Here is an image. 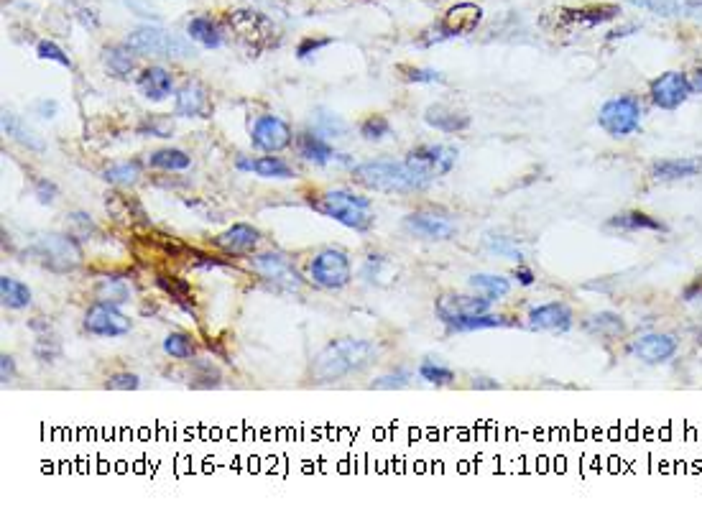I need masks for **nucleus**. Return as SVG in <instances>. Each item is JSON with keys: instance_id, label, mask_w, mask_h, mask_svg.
Segmentation results:
<instances>
[{"instance_id": "nucleus-60", "label": "nucleus", "mask_w": 702, "mask_h": 508, "mask_svg": "<svg viewBox=\"0 0 702 508\" xmlns=\"http://www.w3.org/2000/svg\"><path fill=\"white\" fill-rule=\"evenodd\" d=\"M473 386L475 389H498V381H491V378H475Z\"/></svg>"}, {"instance_id": "nucleus-17", "label": "nucleus", "mask_w": 702, "mask_h": 508, "mask_svg": "<svg viewBox=\"0 0 702 508\" xmlns=\"http://www.w3.org/2000/svg\"><path fill=\"white\" fill-rule=\"evenodd\" d=\"M483 21V11L473 3H457L455 8L442 16L440 21V36L442 39H452V36H468L473 34L475 29Z\"/></svg>"}, {"instance_id": "nucleus-31", "label": "nucleus", "mask_w": 702, "mask_h": 508, "mask_svg": "<svg viewBox=\"0 0 702 508\" xmlns=\"http://www.w3.org/2000/svg\"><path fill=\"white\" fill-rule=\"evenodd\" d=\"M187 34H189V39L197 41V44H202V46H207V49H217V46L223 44V36H220V31H217V26L205 16L192 18L187 26Z\"/></svg>"}, {"instance_id": "nucleus-53", "label": "nucleus", "mask_w": 702, "mask_h": 508, "mask_svg": "<svg viewBox=\"0 0 702 508\" xmlns=\"http://www.w3.org/2000/svg\"><path fill=\"white\" fill-rule=\"evenodd\" d=\"M332 39H304L302 44L297 46V57L299 59H307L309 54L320 52V49H325V46H330Z\"/></svg>"}, {"instance_id": "nucleus-28", "label": "nucleus", "mask_w": 702, "mask_h": 508, "mask_svg": "<svg viewBox=\"0 0 702 508\" xmlns=\"http://www.w3.org/2000/svg\"><path fill=\"white\" fill-rule=\"evenodd\" d=\"M41 320V317H39ZM31 322V330H36V345H34V355L41 360V363H54V360L62 355V345H59L57 335L52 332L49 322Z\"/></svg>"}, {"instance_id": "nucleus-50", "label": "nucleus", "mask_w": 702, "mask_h": 508, "mask_svg": "<svg viewBox=\"0 0 702 508\" xmlns=\"http://www.w3.org/2000/svg\"><path fill=\"white\" fill-rule=\"evenodd\" d=\"M141 386V378L136 373H115L108 378V389L113 391H136Z\"/></svg>"}, {"instance_id": "nucleus-10", "label": "nucleus", "mask_w": 702, "mask_h": 508, "mask_svg": "<svg viewBox=\"0 0 702 508\" xmlns=\"http://www.w3.org/2000/svg\"><path fill=\"white\" fill-rule=\"evenodd\" d=\"M692 87L685 72H664L649 82V98L659 110H677L690 100Z\"/></svg>"}, {"instance_id": "nucleus-58", "label": "nucleus", "mask_w": 702, "mask_h": 508, "mask_svg": "<svg viewBox=\"0 0 702 508\" xmlns=\"http://www.w3.org/2000/svg\"><path fill=\"white\" fill-rule=\"evenodd\" d=\"M682 16H690L695 21H702V0H685Z\"/></svg>"}, {"instance_id": "nucleus-44", "label": "nucleus", "mask_w": 702, "mask_h": 508, "mask_svg": "<svg viewBox=\"0 0 702 508\" xmlns=\"http://www.w3.org/2000/svg\"><path fill=\"white\" fill-rule=\"evenodd\" d=\"M419 376H422V381L434 383V386H447V383L455 381V373L445 366H437L434 360H424L419 366Z\"/></svg>"}, {"instance_id": "nucleus-23", "label": "nucleus", "mask_w": 702, "mask_h": 508, "mask_svg": "<svg viewBox=\"0 0 702 508\" xmlns=\"http://www.w3.org/2000/svg\"><path fill=\"white\" fill-rule=\"evenodd\" d=\"M136 87L146 100H151V103H161V100H166L169 95H172L174 80H172V75L166 72V69L149 67L141 72Z\"/></svg>"}, {"instance_id": "nucleus-47", "label": "nucleus", "mask_w": 702, "mask_h": 508, "mask_svg": "<svg viewBox=\"0 0 702 508\" xmlns=\"http://www.w3.org/2000/svg\"><path fill=\"white\" fill-rule=\"evenodd\" d=\"M69 233L75 235V238H92V235H98V228H95V223L87 215L72 212L69 215Z\"/></svg>"}, {"instance_id": "nucleus-18", "label": "nucleus", "mask_w": 702, "mask_h": 508, "mask_svg": "<svg viewBox=\"0 0 702 508\" xmlns=\"http://www.w3.org/2000/svg\"><path fill=\"white\" fill-rule=\"evenodd\" d=\"M702 174V156H677V159H659L651 164V177L657 182H680Z\"/></svg>"}, {"instance_id": "nucleus-22", "label": "nucleus", "mask_w": 702, "mask_h": 508, "mask_svg": "<svg viewBox=\"0 0 702 508\" xmlns=\"http://www.w3.org/2000/svg\"><path fill=\"white\" fill-rule=\"evenodd\" d=\"M608 228L621 230V233H667V225L657 217H651L649 212L641 210H628L618 212L608 220Z\"/></svg>"}, {"instance_id": "nucleus-7", "label": "nucleus", "mask_w": 702, "mask_h": 508, "mask_svg": "<svg viewBox=\"0 0 702 508\" xmlns=\"http://www.w3.org/2000/svg\"><path fill=\"white\" fill-rule=\"evenodd\" d=\"M128 46L133 52L154 54V57H192L195 49L177 34L164 29H138L128 36Z\"/></svg>"}, {"instance_id": "nucleus-6", "label": "nucleus", "mask_w": 702, "mask_h": 508, "mask_svg": "<svg viewBox=\"0 0 702 508\" xmlns=\"http://www.w3.org/2000/svg\"><path fill=\"white\" fill-rule=\"evenodd\" d=\"M641 118H644V108H641L636 95L613 98L600 105L598 110V126L611 138H626L639 133Z\"/></svg>"}, {"instance_id": "nucleus-11", "label": "nucleus", "mask_w": 702, "mask_h": 508, "mask_svg": "<svg viewBox=\"0 0 702 508\" xmlns=\"http://www.w3.org/2000/svg\"><path fill=\"white\" fill-rule=\"evenodd\" d=\"M251 269L256 274H261L263 279L274 284L281 292H297L302 289V279H299L297 269L292 266V261L281 253H263L251 261Z\"/></svg>"}, {"instance_id": "nucleus-14", "label": "nucleus", "mask_w": 702, "mask_h": 508, "mask_svg": "<svg viewBox=\"0 0 702 508\" xmlns=\"http://www.w3.org/2000/svg\"><path fill=\"white\" fill-rule=\"evenodd\" d=\"M251 141L256 149L276 154V151H284L292 143V128H289V123L276 118V115H261L253 123Z\"/></svg>"}, {"instance_id": "nucleus-2", "label": "nucleus", "mask_w": 702, "mask_h": 508, "mask_svg": "<svg viewBox=\"0 0 702 508\" xmlns=\"http://www.w3.org/2000/svg\"><path fill=\"white\" fill-rule=\"evenodd\" d=\"M353 179L363 187L389 192V195H411V192H422L432 184L406 161H399V164L396 161H368V164L355 166Z\"/></svg>"}, {"instance_id": "nucleus-37", "label": "nucleus", "mask_w": 702, "mask_h": 508, "mask_svg": "<svg viewBox=\"0 0 702 508\" xmlns=\"http://www.w3.org/2000/svg\"><path fill=\"white\" fill-rule=\"evenodd\" d=\"M105 207H108L110 217H115L118 223H133V212H143V207L138 205L131 197H123L118 192H110L108 200H105Z\"/></svg>"}, {"instance_id": "nucleus-54", "label": "nucleus", "mask_w": 702, "mask_h": 508, "mask_svg": "<svg viewBox=\"0 0 702 508\" xmlns=\"http://www.w3.org/2000/svg\"><path fill=\"white\" fill-rule=\"evenodd\" d=\"M141 131H151L154 136H159V138H169L172 136V131H174V126H172V120H161V118H151V123L146 128H141Z\"/></svg>"}, {"instance_id": "nucleus-46", "label": "nucleus", "mask_w": 702, "mask_h": 508, "mask_svg": "<svg viewBox=\"0 0 702 508\" xmlns=\"http://www.w3.org/2000/svg\"><path fill=\"white\" fill-rule=\"evenodd\" d=\"M103 54H105L103 57L105 64H108L113 75L123 77L133 69V57L128 52H123V49H105Z\"/></svg>"}, {"instance_id": "nucleus-38", "label": "nucleus", "mask_w": 702, "mask_h": 508, "mask_svg": "<svg viewBox=\"0 0 702 508\" xmlns=\"http://www.w3.org/2000/svg\"><path fill=\"white\" fill-rule=\"evenodd\" d=\"M506 317L501 314H478V317H470V320L457 322V325H450V332H475V330H493V327H506Z\"/></svg>"}, {"instance_id": "nucleus-5", "label": "nucleus", "mask_w": 702, "mask_h": 508, "mask_svg": "<svg viewBox=\"0 0 702 508\" xmlns=\"http://www.w3.org/2000/svg\"><path fill=\"white\" fill-rule=\"evenodd\" d=\"M228 26L235 41L246 49L251 57H258L266 49L276 46V26L258 11H233L228 13Z\"/></svg>"}, {"instance_id": "nucleus-12", "label": "nucleus", "mask_w": 702, "mask_h": 508, "mask_svg": "<svg viewBox=\"0 0 702 508\" xmlns=\"http://www.w3.org/2000/svg\"><path fill=\"white\" fill-rule=\"evenodd\" d=\"M488 307H491V299L488 297H468V294H442L434 304V312L445 322L447 327L457 325V322L470 320V317H478V314H486Z\"/></svg>"}, {"instance_id": "nucleus-51", "label": "nucleus", "mask_w": 702, "mask_h": 508, "mask_svg": "<svg viewBox=\"0 0 702 508\" xmlns=\"http://www.w3.org/2000/svg\"><path fill=\"white\" fill-rule=\"evenodd\" d=\"M34 195L39 197L41 205H52V202L59 197V189H57V184L49 182V179H36Z\"/></svg>"}, {"instance_id": "nucleus-9", "label": "nucleus", "mask_w": 702, "mask_h": 508, "mask_svg": "<svg viewBox=\"0 0 702 508\" xmlns=\"http://www.w3.org/2000/svg\"><path fill=\"white\" fill-rule=\"evenodd\" d=\"M309 276L317 286L322 289H343L350 284V261L343 251H322L320 256H314V261L309 263Z\"/></svg>"}, {"instance_id": "nucleus-45", "label": "nucleus", "mask_w": 702, "mask_h": 508, "mask_svg": "<svg viewBox=\"0 0 702 508\" xmlns=\"http://www.w3.org/2000/svg\"><path fill=\"white\" fill-rule=\"evenodd\" d=\"M401 77H404L406 82H422V85H437V82H445V77H442V72H437V69H424V67H399Z\"/></svg>"}, {"instance_id": "nucleus-13", "label": "nucleus", "mask_w": 702, "mask_h": 508, "mask_svg": "<svg viewBox=\"0 0 702 508\" xmlns=\"http://www.w3.org/2000/svg\"><path fill=\"white\" fill-rule=\"evenodd\" d=\"M677 350H680L677 337L664 335V332H646V335H639L628 345V353L649 363V366L667 363V360H672L677 355Z\"/></svg>"}, {"instance_id": "nucleus-1", "label": "nucleus", "mask_w": 702, "mask_h": 508, "mask_svg": "<svg viewBox=\"0 0 702 508\" xmlns=\"http://www.w3.org/2000/svg\"><path fill=\"white\" fill-rule=\"evenodd\" d=\"M376 355L378 348L373 343H368V340H353V337L335 340L322 353L314 355L309 378H312V383L340 381V378L350 376V373L371 366Z\"/></svg>"}, {"instance_id": "nucleus-24", "label": "nucleus", "mask_w": 702, "mask_h": 508, "mask_svg": "<svg viewBox=\"0 0 702 508\" xmlns=\"http://www.w3.org/2000/svg\"><path fill=\"white\" fill-rule=\"evenodd\" d=\"M424 120H427V126L437 128L442 133H460L470 128V115L463 113V110L447 108V105H429L424 110Z\"/></svg>"}, {"instance_id": "nucleus-36", "label": "nucleus", "mask_w": 702, "mask_h": 508, "mask_svg": "<svg viewBox=\"0 0 702 508\" xmlns=\"http://www.w3.org/2000/svg\"><path fill=\"white\" fill-rule=\"evenodd\" d=\"M156 284H159V289L166 294V297H172L177 304L192 309V302H195V299H192V289H189L187 281L177 279V276H159Z\"/></svg>"}, {"instance_id": "nucleus-26", "label": "nucleus", "mask_w": 702, "mask_h": 508, "mask_svg": "<svg viewBox=\"0 0 702 508\" xmlns=\"http://www.w3.org/2000/svg\"><path fill=\"white\" fill-rule=\"evenodd\" d=\"M240 172H253L266 179H292V166L284 164L276 156H261V159H238Z\"/></svg>"}, {"instance_id": "nucleus-25", "label": "nucleus", "mask_w": 702, "mask_h": 508, "mask_svg": "<svg viewBox=\"0 0 702 508\" xmlns=\"http://www.w3.org/2000/svg\"><path fill=\"white\" fill-rule=\"evenodd\" d=\"M618 16V6H590V8H577V11H560V18L572 26V29H593L598 23L611 21Z\"/></svg>"}, {"instance_id": "nucleus-56", "label": "nucleus", "mask_w": 702, "mask_h": 508, "mask_svg": "<svg viewBox=\"0 0 702 508\" xmlns=\"http://www.w3.org/2000/svg\"><path fill=\"white\" fill-rule=\"evenodd\" d=\"M34 110L41 115V118H54L59 110V105L54 103V100H39V103L34 105Z\"/></svg>"}, {"instance_id": "nucleus-49", "label": "nucleus", "mask_w": 702, "mask_h": 508, "mask_svg": "<svg viewBox=\"0 0 702 508\" xmlns=\"http://www.w3.org/2000/svg\"><path fill=\"white\" fill-rule=\"evenodd\" d=\"M36 54H39L41 59H49V62H57V64H62V67L72 69L69 57L62 52V49H59L57 44H54V41H39V46H36Z\"/></svg>"}, {"instance_id": "nucleus-16", "label": "nucleus", "mask_w": 702, "mask_h": 508, "mask_svg": "<svg viewBox=\"0 0 702 508\" xmlns=\"http://www.w3.org/2000/svg\"><path fill=\"white\" fill-rule=\"evenodd\" d=\"M404 228L424 240H450L457 235V225L450 217L434 215V212H411L404 217Z\"/></svg>"}, {"instance_id": "nucleus-35", "label": "nucleus", "mask_w": 702, "mask_h": 508, "mask_svg": "<svg viewBox=\"0 0 702 508\" xmlns=\"http://www.w3.org/2000/svg\"><path fill=\"white\" fill-rule=\"evenodd\" d=\"M189 164H192V159L179 149H161L149 156V166L166 169V172H184V169H189Z\"/></svg>"}, {"instance_id": "nucleus-55", "label": "nucleus", "mask_w": 702, "mask_h": 508, "mask_svg": "<svg viewBox=\"0 0 702 508\" xmlns=\"http://www.w3.org/2000/svg\"><path fill=\"white\" fill-rule=\"evenodd\" d=\"M13 378H16V363L11 355H3L0 358V381H3V386H8V383H13Z\"/></svg>"}, {"instance_id": "nucleus-3", "label": "nucleus", "mask_w": 702, "mask_h": 508, "mask_svg": "<svg viewBox=\"0 0 702 508\" xmlns=\"http://www.w3.org/2000/svg\"><path fill=\"white\" fill-rule=\"evenodd\" d=\"M312 207L320 215L332 217L335 223L345 225L350 230H358V233L371 230L373 220H376L371 215V200L353 195V192H327L320 200H312Z\"/></svg>"}, {"instance_id": "nucleus-30", "label": "nucleus", "mask_w": 702, "mask_h": 508, "mask_svg": "<svg viewBox=\"0 0 702 508\" xmlns=\"http://www.w3.org/2000/svg\"><path fill=\"white\" fill-rule=\"evenodd\" d=\"M585 330H588L590 335H598V337H618L623 335L626 325H623L621 314L600 312V314H590L588 320H585Z\"/></svg>"}, {"instance_id": "nucleus-33", "label": "nucleus", "mask_w": 702, "mask_h": 508, "mask_svg": "<svg viewBox=\"0 0 702 508\" xmlns=\"http://www.w3.org/2000/svg\"><path fill=\"white\" fill-rule=\"evenodd\" d=\"M95 299L103 304H126L131 302V286L126 281L120 279H103L98 286H95Z\"/></svg>"}, {"instance_id": "nucleus-61", "label": "nucleus", "mask_w": 702, "mask_h": 508, "mask_svg": "<svg viewBox=\"0 0 702 508\" xmlns=\"http://www.w3.org/2000/svg\"><path fill=\"white\" fill-rule=\"evenodd\" d=\"M700 337H702V330H700Z\"/></svg>"}, {"instance_id": "nucleus-27", "label": "nucleus", "mask_w": 702, "mask_h": 508, "mask_svg": "<svg viewBox=\"0 0 702 508\" xmlns=\"http://www.w3.org/2000/svg\"><path fill=\"white\" fill-rule=\"evenodd\" d=\"M3 131H6V136H11L13 141H18L21 146H26L29 151H36V154L46 151V143L41 141V138L36 136L31 128L23 126V120L18 118L16 113H11V110H3Z\"/></svg>"}, {"instance_id": "nucleus-41", "label": "nucleus", "mask_w": 702, "mask_h": 508, "mask_svg": "<svg viewBox=\"0 0 702 508\" xmlns=\"http://www.w3.org/2000/svg\"><path fill=\"white\" fill-rule=\"evenodd\" d=\"M486 246H488V251L498 253V256L514 258V261H519V263L524 261V251H521L519 243H516L514 238H503V235H488Z\"/></svg>"}, {"instance_id": "nucleus-34", "label": "nucleus", "mask_w": 702, "mask_h": 508, "mask_svg": "<svg viewBox=\"0 0 702 508\" xmlns=\"http://www.w3.org/2000/svg\"><path fill=\"white\" fill-rule=\"evenodd\" d=\"M470 286L473 289H478L483 297H488L493 302V299H503L508 292H511V284H508V279H503V276H493V274H473L470 276Z\"/></svg>"}, {"instance_id": "nucleus-52", "label": "nucleus", "mask_w": 702, "mask_h": 508, "mask_svg": "<svg viewBox=\"0 0 702 508\" xmlns=\"http://www.w3.org/2000/svg\"><path fill=\"white\" fill-rule=\"evenodd\" d=\"M404 386H409V373L406 371L389 373V376L376 378V383H373V389H404Z\"/></svg>"}, {"instance_id": "nucleus-42", "label": "nucleus", "mask_w": 702, "mask_h": 508, "mask_svg": "<svg viewBox=\"0 0 702 508\" xmlns=\"http://www.w3.org/2000/svg\"><path fill=\"white\" fill-rule=\"evenodd\" d=\"M360 136L366 141H383L386 136H391V123L383 115H371L360 123Z\"/></svg>"}, {"instance_id": "nucleus-29", "label": "nucleus", "mask_w": 702, "mask_h": 508, "mask_svg": "<svg viewBox=\"0 0 702 508\" xmlns=\"http://www.w3.org/2000/svg\"><path fill=\"white\" fill-rule=\"evenodd\" d=\"M297 146H299V154H302V159L314 161V164H327V161L335 156V149H332L330 143H327L325 138L320 136V133H312V131L299 133Z\"/></svg>"}, {"instance_id": "nucleus-21", "label": "nucleus", "mask_w": 702, "mask_h": 508, "mask_svg": "<svg viewBox=\"0 0 702 508\" xmlns=\"http://www.w3.org/2000/svg\"><path fill=\"white\" fill-rule=\"evenodd\" d=\"M174 110H177V115H184V118H207V115L212 113V105L210 98H207L205 87H202L200 82H187V85L177 92Z\"/></svg>"}, {"instance_id": "nucleus-8", "label": "nucleus", "mask_w": 702, "mask_h": 508, "mask_svg": "<svg viewBox=\"0 0 702 508\" xmlns=\"http://www.w3.org/2000/svg\"><path fill=\"white\" fill-rule=\"evenodd\" d=\"M457 149L452 146H445V143H424V146H417L411 149L409 156H406V164L414 166L419 174L434 182V179L445 177L455 169L457 164Z\"/></svg>"}, {"instance_id": "nucleus-59", "label": "nucleus", "mask_w": 702, "mask_h": 508, "mask_svg": "<svg viewBox=\"0 0 702 508\" xmlns=\"http://www.w3.org/2000/svg\"><path fill=\"white\" fill-rule=\"evenodd\" d=\"M514 276H516V279H519V284H521V286H531V284H534V271L526 269V266H519V269L514 271Z\"/></svg>"}, {"instance_id": "nucleus-19", "label": "nucleus", "mask_w": 702, "mask_h": 508, "mask_svg": "<svg viewBox=\"0 0 702 508\" xmlns=\"http://www.w3.org/2000/svg\"><path fill=\"white\" fill-rule=\"evenodd\" d=\"M529 327L539 332H567L572 327V309L562 302L542 304L529 312Z\"/></svg>"}, {"instance_id": "nucleus-57", "label": "nucleus", "mask_w": 702, "mask_h": 508, "mask_svg": "<svg viewBox=\"0 0 702 508\" xmlns=\"http://www.w3.org/2000/svg\"><path fill=\"white\" fill-rule=\"evenodd\" d=\"M687 80H690L692 92L702 95V62H697L695 67H692V72H690V75H687Z\"/></svg>"}, {"instance_id": "nucleus-20", "label": "nucleus", "mask_w": 702, "mask_h": 508, "mask_svg": "<svg viewBox=\"0 0 702 508\" xmlns=\"http://www.w3.org/2000/svg\"><path fill=\"white\" fill-rule=\"evenodd\" d=\"M258 240H261V235H258L256 228H251V225H233V228H228L217 238H212V246L230 253V256H246V253H251L258 246Z\"/></svg>"}, {"instance_id": "nucleus-15", "label": "nucleus", "mask_w": 702, "mask_h": 508, "mask_svg": "<svg viewBox=\"0 0 702 508\" xmlns=\"http://www.w3.org/2000/svg\"><path fill=\"white\" fill-rule=\"evenodd\" d=\"M85 327L87 332L98 337H120L131 332V320L126 314H120L113 304L98 302L95 307L87 309Z\"/></svg>"}, {"instance_id": "nucleus-43", "label": "nucleus", "mask_w": 702, "mask_h": 508, "mask_svg": "<svg viewBox=\"0 0 702 508\" xmlns=\"http://www.w3.org/2000/svg\"><path fill=\"white\" fill-rule=\"evenodd\" d=\"M631 3L657 16H682V8H685V0H631Z\"/></svg>"}, {"instance_id": "nucleus-40", "label": "nucleus", "mask_w": 702, "mask_h": 508, "mask_svg": "<svg viewBox=\"0 0 702 508\" xmlns=\"http://www.w3.org/2000/svg\"><path fill=\"white\" fill-rule=\"evenodd\" d=\"M164 350L172 355V358L187 360L195 355V343H192V337H187L184 332H172V335L164 340Z\"/></svg>"}, {"instance_id": "nucleus-48", "label": "nucleus", "mask_w": 702, "mask_h": 508, "mask_svg": "<svg viewBox=\"0 0 702 508\" xmlns=\"http://www.w3.org/2000/svg\"><path fill=\"white\" fill-rule=\"evenodd\" d=\"M317 120H320V131L330 133V136H345L348 133V126L340 115L330 113V110H317Z\"/></svg>"}, {"instance_id": "nucleus-4", "label": "nucleus", "mask_w": 702, "mask_h": 508, "mask_svg": "<svg viewBox=\"0 0 702 508\" xmlns=\"http://www.w3.org/2000/svg\"><path fill=\"white\" fill-rule=\"evenodd\" d=\"M29 256L54 274H69L82 263V248L75 235H39L29 246Z\"/></svg>"}, {"instance_id": "nucleus-32", "label": "nucleus", "mask_w": 702, "mask_h": 508, "mask_svg": "<svg viewBox=\"0 0 702 508\" xmlns=\"http://www.w3.org/2000/svg\"><path fill=\"white\" fill-rule=\"evenodd\" d=\"M0 299H3L6 307L23 309L31 304V289L26 284H21L18 279L3 276V279H0Z\"/></svg>"}, {"instance_id": "nucleus-39", "label": "nucleus", "mask_w": 702, "mask_h": 508, "mask_svg": "<svg viewBox=\"0 0 702 508\" xmlns=\"http://www.w3.org/2000/svg\"><path fill=\"white\" fill-rule=\"evenodd\" d=\"M138 177H141V166H138L136 161L115 164L103 172V179H108L110 184H123V187H131V184H136Z\"/></svg>"}]
</instances>
